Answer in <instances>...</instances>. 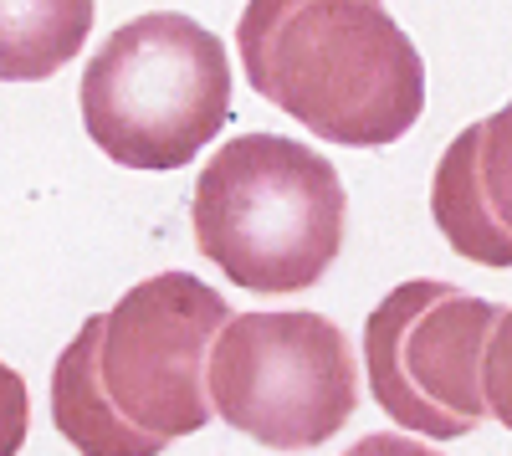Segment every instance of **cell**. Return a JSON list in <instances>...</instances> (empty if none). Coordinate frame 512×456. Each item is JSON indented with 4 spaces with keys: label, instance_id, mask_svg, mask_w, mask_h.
<instances>
[{
    "label": "cell",
    "instance_id": "cell-1",
    "mask_svg": "<svg viewBox=\"0 0 512 456\" xmlns=\"http://www.w3.org/2000/svg\"><path fill=\"white\" fill-rule=\"evenodd\" d=\"M236 52L251 88L328 144H395L425 108V62L384 0H246Z\"/></svg>",
    "mask_w": 512,
    "mask_h": 456
},
{
    "label": "cell",
    "instance_id": "cell-2",
    "mask_svg": "<svg viewBox=\"0 0 512 456\" xmlns=\"http://www.w3.org/2000/svg\"><path fill=\"white\" fill-rule=\"evenodd\" d=\"M195 246L262 298L308 293L344 252L349 195L338 170L282 134L226 139L195 180Z\"/></svg>",
    "mask_w": 512,
    "mask_h": 456
},
{
    "label": "cell",
    "instance_id": "cell-3",
    "mask_svg": "<svg viewBox=\"0 0 512 456\" xmlns=\"http://www.w3.org/2000/svg\"><path fill=\"white\" fill-rule=\"evenodd\" d=\"M88 139L123 170H180L231 118L226 41L180 11L123 21L82 72Z\"/></svg>",
    "mask_w": 512,
    "mask_h": 456
},
{
    "label": "cell",
    "instance_id": "cell-4",
    "mask_svg": "<svg viewBox=\"0 0 512 456\" xmlns=\"http://www.w3.org/2000/svg\"><path fill=\"white\" fill-rule=\"evenodd\" d=\"M210 410L272 451H308L359 410V359L323 313H231L205 364Z\"/></svg>",
    "mask_w": 512,
    "mask_h": 456
},
{
    "label": "cell",
    "instance_id": "cell-5",
    "mask_svg": "<svg viewBox=\"0 0 512 456\" xmlns=\"http://www.w3.org/2000/svg\"><path fill=\"white\" fill-rule=\"evenodd\" d=\"M497 313L451 282H400L364 323V380L384 416L431 441L472 436L487 416L482 349Z\"/></svg>",
    "mask_w": 512,
    "mask_h": 456
},
{
    "label": "cell",
    "instance_id": "cell-6",
    "mask_svg": "<svg viewBox=\"0 0 512 456\" xmlns=\"http://www.w3.org/2000/svg\"><path fill=\"white\" fill-rule=\"evenodd\" d=\"M231 323L216 287L190 272H159L103 313L98 380L118 416L159 446L216 421L205 390L210 344Z\"/></svg>",
    "mask_w": 512,
    "mask_h": 456
},
{
    "label": "cell",
    "instance_id": "cell-7",
    "mask_svg": "<svg viewBox=\"0 0 512 456\" xmlns=\"http://www.w3.org/2000/svg\"><path fill=\"white\" fill-rule=\"evenodd\" d=\"M431 216L451 252L482 267H512V103L446 144L431 185Z\"/></svg>",
    "mask_w": 512,
    "mask_h": 456
},
{
    "label": "cell",
    "instance_id": "cell-8",
    "mask_svg": "<svg viewBox=\"0 0 512 456\" xmlns=\"http://www.w3.org/2000/svg\"><path fill=\"white\" fill-rule=\"evenodd\" d=\"M98 334L103 313H93L77 328V339L62 349L52 369V421L57 436H67L82 456H159L164 446L144 431H134L103 395L98 380Z\"/></svg>",
    "mask_w": 512,
    "mask_h": 456
},
{
    "label": "cell",
    "instance_id": "cell-9",
    "mask_svg": "<svg viewBox=\"0 0 512 456\" xmlns=\"http://www.w3.org/2000/svg\"><path fill=\"white\" fill-rule=\"evenodd\" d=\"M93 31V0H0V82L57 77Z\"/></svg>",
    "mask_w": 512,
    "mask_h": 456
},
{
    "label": "cell",
    "instance_id": "cell-10",
    "mask_svg": "<svg viewBox=\"0 0 512 456\" xmlns=\"http://www.w3.org/2000/svg\"><path fill=\"white\" fill-rule=\"evenodd\" d=\"M482 400L492 410V421L512 431V308L497 313L487 349H482Z\"/></svg>",
    "mask_w": 512,
    "mask_h": 456
},
{
    "label": "cell",
    "instance_id": "cell-11",
    "mask_svg": "<svg viewBox=\"0 0 512 456\" xmlns=\"http://www.w3.org/2000/svg\"><path fill=\"white\" fill-rule=\"evenodd\" d=\"M344 456H441V451L420 446V441H410V436H395V431H374V436L354 441Z\"/></svg>",
    "mask_w": 512,
    "mask_h": 456
}]
</instances>
